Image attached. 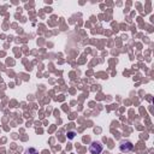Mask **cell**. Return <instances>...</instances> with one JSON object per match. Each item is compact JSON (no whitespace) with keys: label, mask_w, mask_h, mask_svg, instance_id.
<instances>
[{"label":"cell","mask_w":154,"mask_h":154,"mask_svg":"<svg viewBox=\"0 0 154 154\" xmlns=\"http://www.w3.org/2000/svg\"><path fill=\"white\" fill-rule=\"evenodd\" d=\"M101 150H102V146L97 142H93L89 147V152L91 154H99V153H101Z\"/></svg>","instance_id":"1"},{"label":"cell","mask_w":154,"mask_h":154,"mask_svg":"<svg viewBox=\"0 0 154 154\" xmlns=\"http://www.w3.org/2000/svg\"><path fill=\"white\" fill-rule=\"evenodd\" d=\"M132 148H134V146H132V143L131 142H122L120 143V150L122 152H130V150H132Z\"/></svg>","instance_id":"2"}]
</instances>
